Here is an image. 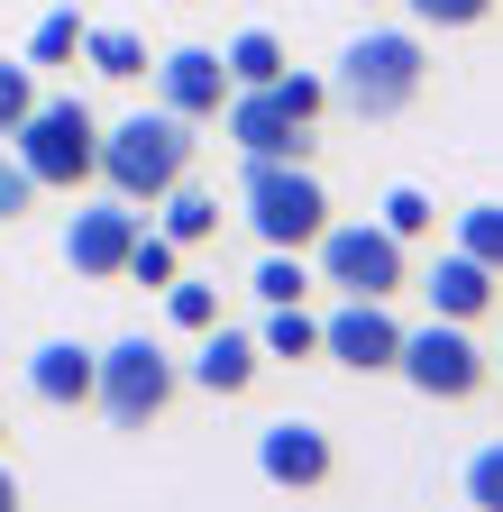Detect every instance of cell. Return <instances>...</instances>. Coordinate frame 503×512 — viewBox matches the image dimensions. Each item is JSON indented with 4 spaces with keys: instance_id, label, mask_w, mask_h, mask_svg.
Listing matches in <instances>:
<instances>
[{
    "instance_id": "obj_25",
    "label": "cell",
    "mask_w": 503,
    "mask_h": 512,
    "mask_svg": "<svg viewBox=\"0 0 503 512\" xmlns=\"http://www.w3.org/2000/svg\"><path fill=\"white\" fill-rule=\"evenodd\" d=\"M375 220H385V229H394L403 247H421V238H439V202H430V192H421V183H394V192H385V211H375Z\"/></svg>"
},
{
    "instance_id": "obj_33",
    "label": "cell",
    "mask_w": 503,
    "mask_h": 512,
    "mask_svg": "<svg viewBox=\"0 0 503 512\" xmlns=\"http://www.w3.org/2000/svg\"><path fill=\"white\" fill-rule=\"evenodd\" d=\"M0 439H10V421H0Z\"/></svg>"
},
{
    "instance_id": "obj_23",
    "label": "cell",
    "mask_w": 503,
    "mask_h": 512,
    "mask_svg": "<svg viewBox=\"0 0 503 512\" xmlns=\"http://www.w3.org/2000/svg\"><path fill=\"white\" fill-rule=\"evenodd\" d=\"M449 247H467L476 266H494V275H503V202H467V211L449 220Z\"/></svg>"
},
{
    "instance_id": "obj_32",
    "label": "cell",
    "mask_w": 503,
    "mask_h": 512,
    "mask_svg": "<svg viewBox=\"0 0 503 512\" xmlns=\"http://www.w3.org/2000/svg\"><path fill=\"white\" fill-rule=\"evenodd\" d=\"M494 375H503V348H494Z\"/></svg>"
},
{
    "instance_id": "obj_20",
    "label": "cell",
    "mask_w": 503,
    "mask_h": 512,
    "mask_svg": "<svg viewBox=\"0 0 503 512\" xmlns=\"http://www.w3.org/2000/svg\"><path fill=\"white\" fill-rule=\"evenodd\" d=\"M83 10H46L37 19V37H28V64H37V74H65V64H83Z\"/></svg>"
},
{
    "instance_id": "obj_4",
    "label": "cell",
    "mask_w": 503,
    "mask_h": 512,
    "mask_svg": "<svg viewBox=\"0 0 503 512\" xmlns=\"http://www.w3.org/2000/svg\"><path fill=\"white\" fill-rule=\"evenodd\" d=\"M10 156L37 174V192H83L101 174V110L83 92H46L19 128H10Z\"/></svg>"
},
{
    "instance_id": "obj_2",
    "label": "cell",
    "mask_w": 503,
    "mask_h": 512,
    "mask_svg": "<svg viewBox=\"0 0 503 512\" xmlns=\"http://www.w3.org/2000/svg\"><path fill=\"white\" fill-rule=\"evenodd\" d=\"M430 92V37L421 28H366L330 64V101L348 119H403Z\"/></svg>"
},
{
    "instance_id": "obj_15",
    "label": "cell",
    "mask_w": 503,
    "mask_h": 512,
    "mask_svg": "<svg viewBox=\"0 0 503 512\" xmlns=\"http://www.w3.org/2000/svg\"><path fill=\"white\" fill-rule=\"evenodd\" d=\"M92 384H101V348H83V339H46L28 357V394L46 412H92Z\"/></svg>"
},
{
    "instance_id": "obj_18",
    "label": "cell",
    "mask_w": 503,
    "mask_h": 512,
    "mask_svg": "<svg viewBox=\"0 0 503 512\" xmlns=\"http://www.w3.org/2000/svg\"><path fill=\"white\" fill-rule=\"evenodd\" d=\"M83 64H92V74L101 83H147V37L138 28H83Z\"/></svg>"
},
{
    "instance_id": "obj_12",
    "label": "cell",
    "mask_w": 503,
    "mask_h": 512,
    "mask_svg": "<svg viewBox=\"0 0 503 512\" xmlns=\"http://www.w3.org/2000/svg\"><path fill=\"white\" fill-rule=\"evenodd\" d=\"M257 375H266L257 330H229V320H211V330L193 339V357H183V384H193V394H211V403L257 394Z\"/></svg>"
},
{
    "instance_id": "obj_21",
    "label": "cell",
    "mask_w": 503,
    "mask_h": 512,
    "mask_svg": "<svg viewBox=\"0 0 503 512\" xmlns=\"http://www.w3.org/2000/svg\"><path fill=\"white\" fill-rule=\"evenodd\" d=\"M266 92H275V110H284L293 128H321V119H330V74H302V64H284Z\"/></svg>"
},
{
    "instance_id": "obj_13",
    "label": "cell",
    "mask_w": 503,
    "mask_h": 512,
    "mask_svg": "<svg viewBox=\"0 0 503 512\" xmlns=\"http://www.w3.org/2000/svg\"><path fill=\"white\" fill-rule=\"evenodd\" d=\"M412 284H421V302H430V320H494V302H503V275L494 266H476L467 247H449V256H430V266H412Z\"/></svg>"
},
{
    "instance_id": "obj_3",
    "label": "cell",
    "mask_w": 503,
    "mask_h": 512,
    "mask_svg": "<svg viewBox=\"0 0 503 512\" xmlns=\"http://www.w3.org/2000/svg\"><path fill=\"white\" fill-rule=\"evenodd\" d=\"M238 211H247V229H257L266 247H321V229L339 220V202H330V183L311 174V165H293V156H247V174H238Z\"/></svg>"
},
{
    "instance_id": "obj_1",
    "label": "cell",
    "mask_w": 503,
    "mask_h": 512,
    "mask_svg": "<svg viewBox=\"0 0 503 512\" xmlns=\"http://www.w3.org/2000/svg\"><path fill=\"white\" fill-rule=\"evenodd\" d=\"M193 156H202V138H193V119H174V110H129V119H110L101 128V192H119V202H138V211H156L165 192L193 174Z\"/></svg>"
},
{
    "instance_id": "obj_11",
    "label": "cell",
    "mask_w": 503,
    "mask_h": 512,
    "mask_svg": "<svg viewBox=\"0 0 503 512\" xmlns=\"http://www.w3.org/2000/svg\"><path fill=\"white\" fill-rule=\"evenodd\" d=\"M138 202H119V192H101V202H83L65 220V266L83 284H119V266H129V238H138Z\"/></svg>"
},
{
    "instance_id": "obj_8",
    "label": "cell",
    "mask_w": 503,
    "mask_h": 512,
    "mask_svg": "<svg viewBox=\"0 0 503 512\" xmlns=\"http://www.w3.org/2000/svg\"><path fill=\"white\" fill-rule=\"evenodd\" d=\"M257 476L275 485V494H321V485H339V439L321 430V421H266L257 430Z\"/></svg>"
},
{
    "instance_id": "obj_10",
    "label": "cell",
    "mask_w": 503,
    "mask_h": 512,
    "mask_svg": "<svg viewBox=\"0 0 503 512\" xmlns=\"http://www.w3.org/2000/svg\"><path fill=\"white\" fill-rule=\"evenodd\" d=\"M321 357L348 366V375H394V357H403L394 302H339V311H321Z\"/></svg>"
},
{
    "instance_id": "obj_14",
    "label": "cell",
    "mask_w": 503,
    "mask_h": 512,
    "mask_svg": "<svg viewBox=\"0 0 503 512\" xmlns=\"http://www.w3.org/2000/svg\"><path fill=\"white\" fill-rule=\"evenodd\" d=\"M220 128H229V147L238 156H293V165H311V128H293L284 110H275V92H229V110H220Z\"/></svg>"
},
{
    "instance_id": "obj_22",
    "label": "cell",
    "mask_w": 503,
    "mask_h": 512,
    "mask_svg": "<svg viewBox=\"0 0 503 512\" xmlns=\"http://www.w3.org/2000/svg\"><path fill=\"white\" fill-rule=\"evenodd\" d=\"M311 293H321L311 256H302V247H266V266H257V302H311Z\"/></svg>"
},
{
    "instance_id": "obj_9",
    "label": "cell",
    "mask_w": 503,
    "mask_h": 512,
    "mask_svg": "<svg viewBox=\"0 0 503 512\" xmlns=\"http://www.w3.org/2000/svg\"><path fill=\"white\" fill-rule=\"evenodd\" d=\"M156 74V110H174V119H193V128H220V110H229V64H220V46H174V55H156L147 64Z\"/></svg>"
},
{
    "instance_id": "obj_7",
    "label": "cell",
    "mask_w": 503,
    "mask_h": 512,
    "mask_svg": "<svg viewBox=\"0 0 503 512\" xmlns=\"http://www.w3.org/2000/svg\"><path fill=\"white\" fill-rule=\"evenodd\" d=\"M394 375L412 384L421 403H476L485 384H494V348L467 330V320H421V330H403Z\"/></svg>"
},
{
    "instance_id": "obj_26",
    "label": "cell",
    "mask_w": 503,
    "mask_h": 512,
    "mask_svg": "<svg viewBox=\"0 0 503 512\" xmlns=\"http://www.w3.org/2000/svg\"><path fill=\"white\" fill-rule=\"evenodd\" d=\"M119 275H129V284H156V293H165V284L183 275V247H174L165 229H138V238H129V266H119Z\"/></svg>"
},
{
    "instance_id": "obj_17",
    "label": "cell",
    "mask_w": 503,
    "mask_h": 512,
    "mask_svg": "<svg viewBox=\"0 0 503 512\" xmlns=\"http://www.w3.org/2000/svg\"><path fill=\"white\" fill-rule=\"evenodd\" d=\"M220 64H229V83H238V92H266L284 64H293V46H284L275 28H238V37L220 46Z\"/></svg>"
},
{
    "instance_id": "obj_24",
    "label": "cell",
    "mask_w": 503,
    "mask_h": 512,
    "mask_svg": "<svg viewBox=\"0 0 503 512\" xmlns=\"http://www.w3.org/2000/svg\"><path fill=\"white\" fill-rule=\"evenodd\" d=\"M403 10H412L421 37H467V28H485L503 10V0H403Z\"/></svg>"
},
{
    "instance_id": "obj_31",
    "label": "cell",
    "mask_w": 503,
    "mask_h": 512,
    "mask_svg": "<svg viewBox=\"0 0 503 512\" xmlns=\"http://www.w3.org/2000/svg\"><path fill=\"white\" fill-rule=\"evenodd\" d=\"M0 512H28V494H19V476H10V458H0Z\"/></svg>"
},
{
    "instance_id": "obj_6",
    "label": "cell",
    "mask_w": 503,
    "mask_h": 512,
    "mask_svg": "<svg viewBox=\"0 0 503 512\" xmlns=\"http://www.w3.org/2000/svg\"><path fill=\"white\" fill-rule=\"evenodd\" d=\"M183 394V357H165L156 339H110L101 348V384H92V412L110 430H156Z\"/></svg>"
},
{
    "instance_id": "obj_19",
    "label": "cell",
    "mask_w": 503,
    "mask_h": 512,
    "mask_svg": "<svg viewBox=\"0 0 503 512\" xmlns=\"http://www.w3.org/2000/svg\"><path fill=\"white\" fill-rule=\"evenodd\" d=\"M165 238H174V247H211V238H220V202H211V192H193V174L165 192Z\"/></svg>"
},
{
    "instance_id": "obj_30",
    "label": "cell",
    "mask_w": 503,
    "mask_h": 512,
    "mask_svg": "<svg viewBox=\"0 0 503 512\" xmlns=\"http://www.w3.org/2000/svg\"><path fill=\"white\" fill-rule=\"evenodd\" d=\"M28 211H37V174H28L19 156H0V229L28 220Z\"/></svg>"
},
{
    "instance_id": "obj_5",
    "label": "cell",
    "mask_w": 503,
    "mask_h": 512,
    "mask_svg": "<svg viewBox=\"0 0 503 512\" xmlns=\"http://www.w3.org/2000/svg\"><path fill=\"white\" fill-rule=\"evenodd\" d=\"M311 275L339 302H394V293H412V247L385 220H330L321 247H311Z\"/></svg>"
},
{
    "instance_id": "obj_29",
    "label": "cell",
    "mask_w": 503,
    "mask_h": 512,
    "mask_svg": "<svg viewBox=\"0 0 503 512\" xmlns=\"http://www.w3.org/2000/svg\"><path fill=\"white\" fill-rule=\"evenodd\" d=\"M467 503H476V512H503V439L467 458Z\"/></svg>"
},
{
    "instance_id": "obj_16",
    "label": "cell",
    "mask_w": 503,
    "mask_h": 512,
    "mask_svg": "<svg viewBox=\"0 0 503 512\" xmlns=\"http://www.w3.org/2000/svg\"><path fill=\"white\" fill-rule=\"evenodd\" d=\"M257 348H266V366H311V357H321V311H311V302H266Z\"/></svg>"
},
{
    "instance_id": "obj_27",
    "label": "cell",
    "mask_w": 503,
    "mask_h": 512,
    "mask_svg": "<svg viewBox=\"0 0 503 512\" xmlns=\"http://www.w3.org/2000/svg\"><path fill=\"white\" fill-rule=\"evenodd\" d=\"M37 101H46V74H37L28 55H0V138H10V128H19Z\"/></svg>"
},
{
    "instance_id": "obj_34",
    "label": "cell",
    "mask_w": 503,
    "mask_h": 512,
    "mask_svg": "<svg viewBox=\"0 0 503 512\" xmlns=\"http://www.w3.org/2000/svg\"><path fill=\"white\" fill-rule=\"evenodd\" d=\"M174 10H183V0H174Z\"/></svg>"
},
{
    "instance_id": "obj_28",
    "label": "cell",
    "mask_w": 503,
    "mask_h": 512,
    "mask_svg": "<svg viewBox=\"0 0 503 512\" xmlns=\"http://www.w3.org/2000/svg\"><path fill=\"white\" fill-rule=\"evenodd\" d=\"M165 320H174L183 339H202L211 320H220V284H183V275H174V284H165Z\"/></svg>"
}]
</instances>
